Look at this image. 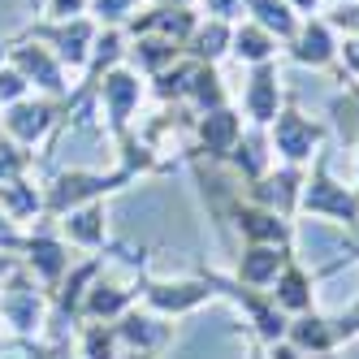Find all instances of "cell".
<instances>
[{"label": "cell", "instance_id": "5b68a950", "mask_svg": "<svg viewBox=\"0 0 359 359\" xmlns=\"http://www.w3.org/2000/svg\"><path fill=\"white\" fill-rule=\"evenodd\" d=\"M147 303L156 312H169V316H182V312H195L199 303L212 299V286L208 281H147Z\"/></svg>", "mask_w": 359, "mask_h": 359}, {"label": "cell", "instance_id": "277c9868", "mask_svg": "<svg viewBox=\"0 0 359 359\" xmlns=\"http://www.w3.org/2000/svg\"><path fill=\"white\" fill-rule=\"evenodd\" d=\"M299 195H303V177L294 165L286 169H277V173H264V177H255V187H251V199L260 203V208L277 212V217H290L299 208Z\"/></svg>", "mask_w": 359, "mask_h": 359}, {"label": "cell", "instance_id": "7402d4cb", "mask_svg": "<svg viewBox=\"0 0 359 359\" xmlns=\"http://www.w3.org/2000/svg\"><path fill=\"white\" fill-rule=\"evenodd\" d=\"M269 359H303V355H299L290 342H273V346H269Z\"/></svg>", "mask_w": 359, "mask_h": 359}, {"label": "cell", "instance_id": "ffe728a7", "mask_svg": "<svg viewBox=\"0 0 359 359\" xmlns=\"http://www.w3.org/2000/svg\"><path fill=\"white\" fill-rule=\"evenodd\" d=\"M130 5H135V0H95V9L104 13V18H121Z\"/></svg>", "mask_w": 359, "mask_h": 359}, {"label": "cell", "instance_id": "cb8c5ba5", "mask_svg": "<svg viewBox=\"0 0 359 359\" xmlns=\"http://www.w3.org/2000/svg\"><path fill=\"white\" fill-rule=\"evenodd\" d=\"M255 359H269V355H260V351H255Z\"/></svg>", "mask_w": 359, "mask_h": 359}, {"label": "cell", "instance_id": "d6986e66", "mask_svg": "<svg viewBox=\"0 0 359 359\" xmlns=\"http://www.w3.org/2000/svg\"><path fill=\"white\" fill-rule=\"evenodd\" d=\"M329 27H346V31H359V5H342L333 18H325Z\"/></svg>", "mask_w": 359, "mask_h": 359}, {"label": "cell", "instance_id": "ac0fdd59", "mask_svg": "<svg viewBox=\"0 0 359 359\" xmlns=\"http://www.w3.org/2000/svg\"><path fill=\"white\" fill-rule=\"evenodd\" d=\"M203 5H208V13H212L217 22H229V18H238V13H243L247 0H203Z\"/></svg>", "mask_w": 359, "mask_h": 359}, {"label": "cell", "instance_id": "30bf717a", "mask_svg": "<svg viewBox=\"0 0 359 359\" xmlns=\"http://www.w3.org/2000/svg\"><path fill=\"white\" fill-rule=\"evenodd\" d=\"M273 303L281 307V312H290V316H303L307 307H312V277H307L299 264H290L286 260V269L277 273V281H273Z\"/></svg>", "mask_w": 359, "mask_h": 359}, {"label": "cell", "instance_id": "6da1fadb", "mask_svg": "<svg viewBox=\"0 0 359 359\" xmlns=\"http://www.w3.org/2000/svg\"><path fill=\"white\" fill-rule=\"evenodd\" d=\"M299 208L307 217H320V221H338V225H359V195L346 191L342 182H333L329 173V161L320 156L312 177L303 182V195H299Z\"/></svg>", "mask_w": 359, "mask_h": 359}, {"label": "cell", "instance_id": "5bb4252c", "mask_svg": "<svg viewBox=\"0 0 359 359\" xmlns=\"http://www.w3.org/2000/svg\"><path fill=\"white\" fill-rule=\"evenodd\" d=\"M229 39H234V31H229V22H208V27H195L191 31V43H195V61L212 65L221 53H229Z\"/></svg>", "mask_w": 359, "mask_h": 359}, {"label": "cell", "instance_id": "7a4b0ae2", "mask_svg": "<svg viewBox=\"0 0 359 359\" xmlns=\"http://www.w3.org/2000/svg\"><path fill=\"white\" fill-rule=\"evenodd\" d=\"M325 130L312 121V117H303L299 109H281L277 121H273V151L286 165H303V161H312V151L320 147Z\"/></svg>", "mask_w": 359, "mask_h": 359}, {"label": "cell", "instance_id": "9a60e30c", "mask_svg": "<svg viewBox=\"0 0 359 359\" xmlns=\"http://www.w3.org/2000/svg\"><path fill=\"white\" fill-rule=\"evenodd\" d=\"M121 333L130 338L135 346H161L165 338H169V325H161V320H151V316H139V312H130L126 316V325H121Z\"/></svg>", "mask_w": 359, "mask_h": 359}, {"label": "cell", "instance_id": "9c48e42d", "mask_svg": "<svg viewBox=\"0 0 359 359\" xmlns=\"http://www.w3.org/2000/svg\"><path fill=\"white\" fill-rule=\"evenodd\" d=\"M238 229L247 243H264V247H290V221L277 217L260 203H251V208H238Z\"/></svg>", "mask_w": 359, "mask_h": 359}, {"label": "cell", "instance_id": "484cf974", "mask_svg": "<svg viewBox=\"0 0 359 359\" xmlns=\"http://www.w3.org/2000/svg\"><path fill=\"white\" fill-rule=\"evenodd\" d=\"M355 195H359V187H355Z\"/></svg>", "mask_w": 359, "mask_h": 359}, {"label": "cell", "instance_id": "ba28073f", "mask_svg": "<svg viewBox=\"0 0 359 359\" xmlns=\"http://www.w3.org/2000/svg\"><path fill=\"white\" fill-rule=\"evenodd\" d=\"M238 139H243V121H238L234 109L221 104V109H208V113H203V121H199V143H203V151H208L212 161L234 156Z\"/></svg>", "mask_w": 359, "mask_h": 359}, {"label": "cell", "instance_id": "8fae6325", "mask_svg": "<svg viewBox=\"0 0 359 359\" xmlns=\"http://www.w3.org/2000/svg\"><path fill=\"white\" fill-rule=\"evenodd\" d=\"M139 95H143V87H139V79L130 69H113L109 74V79H104V100H109L113 126H126V117H130L135 104H139Z\"/></svg>", "mask_w": 359, "mask_h": 359}, {"label": "cell", "instance_id": "8992f818", "mask_svg": "<svg viewBox=\"0 0 359 359\" xmlns=\"http://www.w3.org/2000/svg\"><path fill=\"white\" fill-rule=\"evenodd\" d=\"M290 53L299 65H312V69H325L333 57H338V39H333V27L325 18H312V22H299V31L290 39Z\"/></svg>", "mask_w": 359, "mask_h": 359}, {"label": "cell", "instance_id": "3957f363", "mask_svg": "<svg viewBox=\"0 0 359 359\" xmlns=\"http://www.w3.org/2000/svg\"><path fill=\"white\" fill-rule=\"evenodd\" d=\"M243 109L255 126H273L277 113H281V74L273 61L264 65H251V79H247V91H243Z\"/></svg>", "mask_w": 359, "mask_h": 359}, {"label": "cell", "instance_id": "4fadbf2b", "mask_svg": "<svg viewBox=\"0 0 359 359\" xmlns=\"http://www.w3.org/2000/svg\"><path fill=\"white\" fill-rule=\"evenodd\" d=\"M229 53H234V57H243L247 65H264V61H273V53H277V39H273L264 27H255V22L247 18L243 27H234V39H229Z\"/></svg>", "mask_w": 359, "mask_h": 359}, {"label": "cell", "instance_id": "52a82bcc", "mask_svg": "<svg viewBox=\"0 0 359 359\" xmlns=\"http://www.w3.org/2000/svg\"><path fill=\"white\" fill-rule=\"evenodd\" d=\"M286 260H290V247L247 243L243 260H238V277H234V281H243V286H251V290H264V286H273V281H277V273L286 269Z\"/></svg>", "mask_w": 359, "mask_h": 359}, {"label": "cell", "instance_id": "7c38bea8", "mask_svg": "<svg viewBox=\"0 0 359 359\" xmlns=\"http://www.w3.org/2000/svg\"><path fill=\"white\" fill-rule=\"evenodd\" d=\"M247 13H251L255 27H264L273 39H294V31H299V18L286 0H247Z\"/></svg>", "mask_w": 359, "mask_h": 359}, {"label": "cell", "instance_id": "e0dca14e", "mask_svg": "<svg viewBox=\"0 0 359 359\" xmlns=\"http://www.w3.org/2000/svg\"><path fill=\"white\" fill-rule=\"evenodd\" d=\"M100 217H104V212H100V208H83L79 217L69 221V229H74V238H83V243H100V238H104V221H100Z\"/></svg>", "mask_w": 359, "mask_h": 359}, {"label": "cell", "instance_id": "2e32d148", "mask_svg": "<svg viewBox=\"0 0 359 359\" xmlns=\"http://www.w3.org/2000/svg\"><path fill=\"white\" fill-rule=\"evenodd\" d=\"M126 303H130V294H126V290H117V286H95L91 312L95 316H117V312H126Z\"/></svg>", "mask_w": 359, "mask_h": 359}, {"label": "cell", "instance_id": "44dd1931", "mask_svg": "<svg viewBox=\"0 0 359 359\" xmlns=\"http://www.w3.org/2000/svg\"><path fill=\"white\" fill-rule=\"evenodd\" d=\"M338 57L359 74V39H346V43H338Z\"/></svg>", "mask_w": 359, "mask_h": 359}, {"label": "cell", "instance_id": "d4e9b609", "mask_svg": "<svg viewBox=\"0 0 359 359\" xmlns=\"http://www.w3.org/2000/svg\"><path fill=\"white\" fill-rule=\"evenodd\" d=\"M130 359H147V355H130Z\"/></svg>", "mask_w": 359, "mask_h": 359}, {"label": "cell", "instance_id": "603a6c76", "mask_svg": "<svg viewBox=\"0 0 359 359\" xmlns=\"http://www.w3.org/2000/svg\"><path fill=\"white\" fill-rule=\"evenodd\" d=\"M286 5H290V9H307V13H312V9L320 5V0H286Z\"/></svg>", "mask_w": 359, "mask_h": 359}]
</instances>
